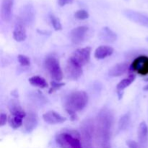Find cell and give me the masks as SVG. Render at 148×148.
<instances>
[{
	"mask_svg": "<svg viewBox=\"0 0 148 148\" xmlns=\"http://www.w3.org/2000/svg\"><path fill=\"white\" fill-rule=\"evenodd\" d=\"M114 114L108 108H103L98 114L95 124V137L101 148H111V130Z\"/></svg>",
	"mask_w": 148,
	"mask_h": 148,
	"instance_id": "6da1fadb",
	"label": "cell"
},
{
	"mask_svg": "<svg viewBox=\"0 0 148 148\" xmlns=\"http://www.w3.org/2000/svg\"><path fill=\"white\" fill-rule=\"evenodd\" d=\"M88 95L84 91H75L66 97L65 109L66 112L76 113L80 111L87 106Z\"/></svg>",
	"mask_w": 148,
	"mask_h": 148,
	"instance_id": "7a4b0ae2",
	"label": "cell"
},
{
	"mask_svg": "<svg viewBox=\"0 0 148 148\" xmlns=\"http://www.w3.org/2000/svg\"><path fill=\"white\" fill-rule=\"evenodd\" d=\"M56 140L61 148H83L80 133L75 130L61 133L57 135Z\"/></svg>",
	"mask_w": 148,
	"mask_h": 148,
	"instance_id": "3957f363",
	"label": "cell"
},
{
	"mask_svg": "<svg viewBox=\"0 0 148 148\" xmlns=\"http://www.w3.org/2000/svg\"><path fill=\"white\" fill-rule=\"evenodd\" d=\"M95 125L92 119H87L82 122L80 127L81 142L83 147L90 148L92 145V137L95 135Z\"/></svg>",
	"mask_w": 148,
	"mask_h": 148,
	"instance_id": "277c9868",
	"label": "cell"
},
{
	"mask_svg": "<svg viewBox=\"0 0 148 148\" xmlns=\"http://www.w3.org/2000/svg\"><path fill=\"white\" fill-rule=\"evenodd\" d=\"M44 64L46 70L53 80L60 82L63 79V72L56 58L53 56H49L45 59Z\"/></svg>",
	"mask_w": 148,
	"mask_h": 148,
	"instance_id": "5b68a950",
	"label": "cell"
},
{
	"mask_svg": "<svg viewBox=\"0 0 148 148\" xmlns=\"http://www.w3.org/2000/svg\"><path fill=\"white\" fill-rule=\"evenodd\" d=\"M130 71L133 74H138L142 76L148 75V56L141 55L133 60Z\"/></svg>",
	"mask_w": 148,
	"mask_h": 148,
	"instance_id": "8992f818",
	"label": "cell"
},
{
	"mask_svg": "<svg viewBox=\"0 0 148 148\" xmlns=\"http://www.w3.org/2000/svg\"><path fill=\"white\" fill-rule=\"evenodd\" d=\"M90 54L91 48L87 46L75 50L69 58L81 66H83L89 63L90 60Z\"/></svg>",
	"mask_w": 148,
	"mask_h": 148,
	"instance_id": "52a82bcc",
	"label": "cell"
},
{
	"mask_svg": "<svg viewBox=\"0 0 148 148\" xmlns=\"http://www.w3.org/2000/svg\"><path fill=\"white\" fill-rule=\"evenodd\" d=\"M66 78L70 80H77L82 75V66L77 64L69 58L66 62L64 69Z\"/></svg>",
	"mask_w": 148,
	"mask_h": 148,
	"instance_id": "ba28073f",
	"label": "cell"
},
{
	"mask_svg": "<svg viewBox=\"0 0 148 148\" xmlns=\"http://www.w3.org/2000/svg\"><path fill=\"white\" fill-rule=\"evenodd\" d=\"M123 14L127 18L137 24L148 27V15L140 12L132 10H124Z\"/></svg>",
	"mask_w": 148,
	"mask_h": 148,
	"instance_id": "9c48e42d",
	"label": "cell"
},
{
	"mask_svg": "<svg viewBox=\"0 0 148 148\" xmlns=\"http://www.w3.org/2000/svg\"><path fill=\"white\" fill-rule=\"evenodd\" d=\"M14 0H1V18L4 23H9L12 17Z\"/></svg>",
	"mask_w": 148,
	"mask_h": 148,
	"instance_id": "30bf717a",
	"label": "cell"
},
{
	"mask_svg": "<svg viewBox=\"0 0 148 148\" xmlns=\"http://www.w3.org/2000/svg\"><path fill=\"white\" fill-rule=\"evenodd\" d=\"M88 31V27L86 26H79L71 31V40L74 44L79 45L84 41Z\"/></svg>",
	"mask_w": 148,
	"mask_h": 148,
	"instance_id": "8fae6325",
	"label": "cell"
},
{
	"mask_svg": "<svg viewBox=\"0 0 148 148\" xmlns=\"http://www.w3.org/2000/svg\"><path fill=\"white\" fill-rule=\"evenodd\" d=\"M34 18L35 10L33 6L31 4H27L25 5L20 11V16L19 20L24 24H25V23L29 24V23H33Z\"/></svg>",
	"mask_w": 148,
	"mask_h": 148,
	"instance_id": "7c38bea8",
	"label": "cell"
},
{
	"mask_svg": "<svg viewBox=\"0 0 148 148\" xmlns=\"http://www.w3.org/2000/svg\"><path fill=\"white\" fill-rule=\"evenodd\" d=\"M38 121V116L36 113L32 112V111L27 113L23 121V127L25 132L29 133L33 132L37 127Z\"/></svg>",
	"mask_w": 148,
	"mask_h": 148,
	"instance_id": "4fadbf2b",
	"label": "cell"
},
{
	"mask_svg": "<svg viewBox=\"0 0 148 148\" xmlns=\"http://www.w3.org/2000/svg\"><path fill=\"white\" fill-rule=\"evenodd\" d=\"M43 119L46 123L49 124H62L66 121L65 117L62 116L54 111H49L43 115Z\"/></svg>",
	"mask_w": 148,
	"mask_h": 148,
	"instance_id": "5bb4252c",
	"label": "cell"
},
{
	"mask_svg": "<svg viewBox=\"0 0 148 148\" xmlns=\"http://www.w3.org/2000/svg\"><path fill=\"white\" fill-rule=\"evenodd\" d=\"M139 144L142 148H146L148 145V127L145 121L140 123L138 129Z\"/></svg>",
	"mask_w": 148,
	"mask_h": 148,
	"instance_id": "9a60e30c",
	"label": "cell"
},
{
	"mask_svg": "<svg viewBox=\"0 0 148 148\" xmlns=\"http://www.w3.org/2000/svg\"><path fill=\"white\" fill-rule=\"evenodd\" d=\"M8 108L11 115L17 116L22 117L23 119L25 118L27 114L23 111L20 103L17 100H11L8 103Z\"/></svg>",
	"mask_w": 148,
	"mask_h": 148,
	"instance_id": "2e32d148",
	"label": "cell"
},
{
	"mask_svg": "<svg viewBox=\"0 0 148 148\" xmlns=\"http://www.w3.org/2000/svg\"><path fill=\"white\" fill-rule=\"evenodd\" d=\"M24 23L21 21H19L15 25L14 31H13V38L17 42L24 41L27 37L26 30L25 27Z\"/></svg>",
	"mask_w": 148,
	"mask_h": 148,
	"instance_id": "e0dca14e",
	"label": "cell"
},
{
	"mask_svg": "<svg viewBox=\"0 0 148 148\" xmlns=\"http://www.w3.org/2000/svg\"><path fill=\"white\" fill-rule=\"evenodd\" d=\"M99 37L101 40L106 43H114L117 40L116 33L108 27H104L101 29Z\"/></svg>",
	"mask_w": 148,
	"mask_h": 148,
	"instance_id": "ac0fdd59",
	"label": "cell"
},
{
	"mask_svg": "<svg viewBox=\"0 0 148 148\" xmlns=\"http://www.w3.org/2000/svg\"><path fill=\"white\" fill-rule=\"evenodd\" d=\"M114 51V49L111 46H101L95 49L94 56L98 59H103L107 58L108 56H111Z\"/></svg>",
	"mask_w": 148,
	"mask_h": 148,
	"instance_id": "d6986e66",
	"label": "cell"
},
{
	"mask_svg": "<svg viewBox=\"0 0 148 148\" xmlns=\"http://www.w3.org/2000/svg\"><path fill=\"white\" fill-rule=\"evenodd\" d=\"M128 70V64L126 62L119 63L113 66L108 72L111 77H120Z\"/></svg>",
	"mask_w": 148,
	"mask_h": 148,
	"instance_id": "ffe728a7",
	"label": "cell"
},
{
	"mask_svg": "<svg viewBox=\"0 0 148 148\" xmlns=\"http://www.w3.org/2000/svg\"><path fill=\"white\" fill-rule=\"evenodd\" d=\"M135 77L136 75H134V74L132 73L130 74V76H129L128 77L124 78V79H123L122 80L120 81V82H119L118 85H117L116 86V90L118 94L119 95V98H121V97H122L121 93H123L124 90H125L126 88H128V87L134 82V79H135Z\"/></svg>",
	"mask_w": 148,
	"mask_h": 148,
	"instance_id": "44dd1931",
	"label": "cell"
},
{
	"mask_svg": "<svg viewBox=\"0 0 148 148\" xmlns=\"http://www.w3.org/2000/svg\"><path fill=\"white\" fill-rule=\"evenodd\" d=\"M29 82L33 86L40 88H46L48 87V83L46 79L40 76H33L28 79Z\"/></svg>",
	"mask_w": 148,
	"mask_h": 148,
	"instance_id": "7402d4cb",
	"label": "cell"
},
{
	"mask_svg": "<svg viewBox=\"0 0 148 148\" xmlns=\"http://www.w3.org/2000/svg\"><path fill=\"white\" fill-rule=\"evenodd\" d=\"M130 121H131V116H130V113H127V114L123 115L119 121V130H121V131L127 130L130 126Z\"/></svg>",
	"mask_w": 148,
	"mask_h": 148,
	"instance_id": "603a6c76",
	"label": "cell"
},
{
	"mask_svg": "<svg viewBox=\"0 0 148 148\" xmlns=\"http://www.w3.org/2000/svg\"><path fill=\"white\" fill-rule=\"evenodd\" d=\"M23 119H23L22 117L11 115L10 118H9L8 121L12 128L14 129V130H17L23 124Z\"/></svg>",
	"mask_w": 148,
	"mask_h": 148,
	"instance_id": "cb8c5ba5",
	"label": "cell"
},
{
	"mask_svg": "<svg viewBox=\"0 0 148 148\" xmlns=\"http://www.w3.org/2000/svg\"><path fill=\"white\" fill-rule=\"evenodd\" d=\"M49 18H50V21L51 23L52 26H53V29L56 31H59V30H62V23H61L60 20L58 17H56V16L53 15V14H51L49 15Z\"/></svg>",
	"mask_w": 148,
	"mask_h": 148,
	"instance_id": "d4e9b609",
	"label": "cell"
},
{
	"mask_svg": "<svg viewBox=\"0 0 148 148\" xmlns=\"http://www.w3.org/2000/svg\"><path fill=\"white\" fill-rule=\"evenodd\" d=\"M65 83L64 82H57V81L53 80L51 82V87L50 89H49V93H53V92H55L56 91L59 90V89L62 88L63 86H64Z\"/></svg>",
	"mask_w": 148,
	"mask_h": 148,
	"instance_id": "484cf974",
	"label": "cell"
},
{
	"mask_svg": "<svg viewBox=\"0 0 148 148\" xmlns=\"http://www.w3.org/2000/svg\"><path fill=\"white\" fill-rule=\"evenodd\" d=\"M75 17L80 20H86L89 17V13L85 10H77L76 12L75 13Z\"/></svg>",
	"mask_w": 148,
	"mask_h": 148,
	"instance_id": "4316f807",
	"label": "cell"
},
{
	"mask_svg": "<svg viewBox=\"0 0 148 148\" xmlns=\"http://www.w3.org/2000/svg\"><path fill=\"white\" fill-rule=\"evenodd\" d=\"M17 59H18V62L22 66H27L30 64V59L27 57V56L23 54H19L17 56Z\"/></svg>",
	"mask_w": 148,
	"mask_h": 148,
	"instance_id": "83f0119b",
	"label": "cell"
},
{
	"mask_svg": "<svg viewBox=\"0 0 148 148\" xmlns=\"http://www.w3.org/2000/svg\"><path fill=\"white\" fill-rule=\"evenodd\" d=\"M127 145L129 148H142L140 145L134 140H128L127 142Z\"/></svg>",
	"mask_w": 148,
	"mask_h": 148,
	"instance_id": "f1b7e54d",
	"label": "cell"
},
{
	"mask_svg": "<svg viewBox=\"0 0 148 148\" xmlns=\"http://www.w3.org/2000/svg\"><path fill=\"white\" fill-rule=\"evenodd\" d=\"M7 121V116L6 115V114L4 113H1V116H0V126L3 127L6 124Z\"/></svg>",
	"mask_w": 148,
	"mask_h": 148,
	"instance_id": "f546056e",
	"label": "cell"
},
{
	"mask_svg": "<svg viewBox=\"0 0 148 148\" xmlns=\"http://www.w3.org/2000/svg\"><path fill=\"white\" fill-rule=\"evenodd\" d=\"M74 1V0H58V4L60 7H64L66 4H72Z\"/></svg>",
	"mask_w": 148,
	"mask_h": 148,
	"instance_id": "4dcf8cb0",
	"label": "cell"
},
{
	"mask_svg": "<svg viewBox=\"0 0 148 148\" xmlns=\"http://www.w3.org/2000/svg\"><path fill=\"white\" fill-rule=\"evenodd\" d=\"M143 90H145V91H148V85H145V86L143 88Z\"/></svg>",
	"mask_w": 148,
	"mask_h": 148,
	"instance_id": "1f68e13d",
	"label": "cell"
},
{
	"mask_svg": "<svg viewBox=\"0 0 148 148\" xmlns=\"http://www.w3.org/2000/svg\"><path fill=\"white\" fill-rule=\"evenodd\" d=\"M146 40H147V41L148 42V37H147V38H146Z\"/></svg>",
	"mask_w": 148,
	"mask_h": 148,
	"instance_id": "d6a6232c",
	"label": "cell"
},
{
	"mask_svg": "<svg viewBox=\"0 0 148 148\" xmlns=\"http://www.w3.org/2000/svg\"><path fill=\"white\" fill-rule=\"evenodd\" d=\"M145 81H148V78H147V79H146Z\"/></svg>",
	"mask_w": 148,
	"mask_h": 148,
	"instance_id": "836d02e7",
	"label": "cell"
}]
</instances>
